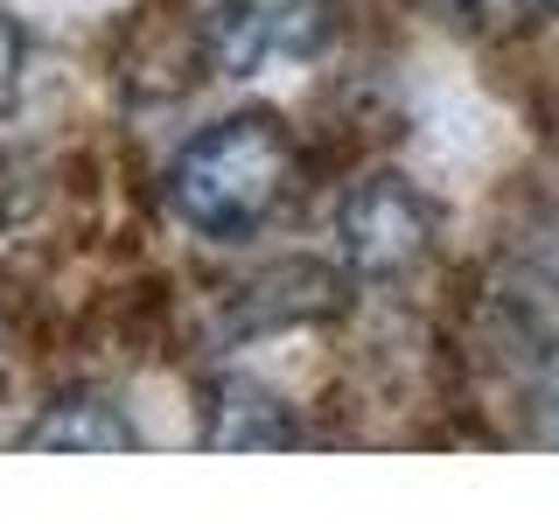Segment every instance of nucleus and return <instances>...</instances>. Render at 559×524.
I'll list each match as a JSON object with an SVG mask.
<instances>
[{
  "label": "nucleus",
  "mask_w": 559,
  "mask_h": 524,
  "mask_svg": "<svg viewBox=\"0 0 559 524\" xmlns=\"http://www.w3.org/2000/svg\"><path fill=\"white\" fill-rule=\"evenodd\" d=\"M287 182H294V140L280 133V119L231 112L175 154L168 210L197 238L231 245V238H252L259 224L287 203Z\"/></svg>",
  "instance_id": "1"
},
{
  "label": "nucleus",
  "mask_w": 559,
  "mask_h": 524,
  "mask_svg": "<svg viewBox=\"0 0 559 524\" xmlns=\"http://www.w3.org/2000/svg\"><path fill=\"white\" fill-rule=\"evenodd\" d=\"M203 49L224 78H273L329 49L322 0H217L203 14Z\"/></svg>",
  "instance_id": "2"
},
{
  "label": "nucleus",
  "mask_w": 559,
  "mask_h": 524,
  "mask_svg": "<svg viewBox=\"0 0 559 524\" xmlns=\"http://www.w3.org/2000/svg\"><path fill=\"white\" fill-rule=\"evenodd\" d=\"M336 245L343 266L364 279H399L427 259L433 245V210L406 175H364L336 210Z\"/></svg>",
  "instance_id": "3"
},
{
  "label": "nucleus",
  "mask_w": 559,
  "mask_h": 524,
  "mask_svg": "<svg viewBox=\"0 0 559 524\" xmlns=\"http://www.w3.org/2000/svg\"><path fill=\"white\" fill-rule=\"evenodd\" d=\"M133 441H140L133 413L105 392H63L28 427V448H43V454H127Z\"/></svg>",
  "instance_id": "4"
},
{
  "label": "nucleus",
  "mask_w": 559,
  "mask_h": 524,
  "mask_svg": "<svg viewBox=\"0 0 559 524\" xmlns=\"http://www.w3.org/2000/svg\"><path fill=\"white\" fill-rule=\"evenodd\" d=\"M210 441L217 448H294L301 419L273 392H259V384H224L217 406H210Z\"/></svg>",
  "instance_id": "5"
},
{
  "label": "nucleus",
  "mask_w": 559,
  "mask_h": 524,
  "mask_svg": "<svg viewBox=\"0 0 559 524\" xmlns=\"http://www.w3.org/2000/svg\"><path fill=\"white\" fill-rule=\"evenodd\" d=\"M22 92V28H14V14H0V112L14 105Z\"/></svg>",
  "instance_id": "6"
},
{
  "label": "nucleus",
  "mask_w": 559,
  "mask_h": 524,
  "mask_svg": "<svg viewBox=\"0 0 559 524\" xmlns=\"http://www.w3.org/2000/svg\"><path fill=\"white\" fill-rule=\"evenodd\" d=\"M532 413H538V441H552V448H559V357L546 364V378H538Z\"/></svg>",
  "instance_id": "7"
},
{
  "label": "nucleus",
  "mask_w": 559,
  "mask_h": 524,
  "mask_svg": "<svg viewBox=\"0 0 559 524\" xmlns=\"http://www.w3.org/2000/svg\"><path fill=\"white\" fill-rule=\"evenodd\" d=\"M419 8H433V14H454V22H462V14H483L489 0H419Z\"/></svg>",
  "instance_id": "8"
},
{
  "label": "nucleus",
  "mask_w": 559,
  "mask_h": 524,
  "mask_svg": "<svg viewBox=\"0 0 559 524\" xmlns=\"http://www.w3.org/2000/svg\"><path fill=\"white\" fill-rule=\"evenodd\" d=\"M0 378H8V322H0Z\"/></svg>",
  "instance_id": "9"
},
{
  "label": "nucleus",
  "mask_w": 559,
  "mask_h": 524,
  "mask_svg": "<svg viewBox=\"0 0 559 524\" xmlns=\"http://www.w3.org/2000/svg\"><path fill=\"white\" fill-rule=\"evenodd\" d=\"M538 8H546V14H559V0H538Z\"/></svg>",
  "instance_id": "10"
}]
</instances>
